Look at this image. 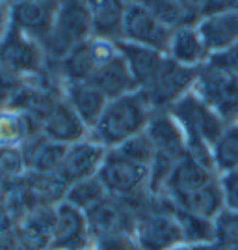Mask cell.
<instances>
[{
	"label": "cell",
	"instance_id": "obj_1",
	"mask_svg": "<svg viewBox=\"0 0 238 250\" xmlns=\"http://www.w3.org/2000/svg\"><path fill=\"white\" fill-rule=\"evenodd\" d=\"M153 116V108L142 92L110 99L99 122L90 129L88 136L106 149H115L130 136L144 133Z\"/></svg>",
	"mask_w": 238,
	"mask_h": 250
},
{
	"label": "cell",
	"instance_id": "obj_2",
	"mask_svg": "<svg viewBox=\"0 0 238 250\" xmlns=\"http://www.w3.org/2000/svg\"><path fill=\"white\" fill-rule=\"evenodd\" d=\"M90 38L93 32L86 0H58L52 30L43 43L49 63H58Z\"/></svg>",
	"mask_w": 238,
	"mask_h": 250
},
{
	"label": "cell",
	"instance_id": "obj_3",
	"mask_svg": "<svg viewBox=\"0 0 238 250\" xmlns=\"http://www.w3.org/2000/svg\"><path fill=\"white\" fill-rule=\"evenodd\" d=\"M194 92L212 106L225 124H238V73L208 58V62L197 69Z\"/></svg>",
	"mask_w": 238,
	"mask_h": 250
},
{
	"label": "cell",
	"instance_id": "obj_4",
	"mask_svg": "<svg viewBox=\"0 0 238 250\" xmlns=\"http://www.w3.org/2000/svg\"><path fill=\"white\" fill-rule=\"evenodd\" d=\"M173 202L155 194L151 206L136 220V241L142 250H169L183 243V233L173 213Z\"/></svg>",
	"mask_w": 238,
	"mask_h": 250
},
{
	"label": "cell",
	"instance_id": "obj_5",
	"mask_svg": "<svg viewBox=\"0 0 238 250\" xmlns=\"http://www.w3.org/2000/svg\"><path fill=\"white\" fill-rule=\"evenodd\" d=\"M167 112L175 118V122L184 131L188 144L201 142L212 147L229 125L212 106H208L194 92V88L186 95H183L177 103L171 104Z\"/></svg>",
	"mask_w": 238,
	"mask_h": 250
},
{
	"label": "cell",
	"instance_id": "obj_6",
	"mask_svg": "<svg viewBox=\"0 0 238 250\" xmlns=\"http://www.w3.org/2000/svg\"><path fill=\"white\" fill-rule=\"evenodd\" d=\"M117 56L119 47L115 42L90 38L58 63H49V69L58 75L62 83H92L95 75Z\"/></svg>",
	"mask_w": 238,
	"mask_h": 250
},
{
	"label": "cell",
	"instance_id": "obj_7",
	"mask_svg": "<svg viewBox=\"0 0 238 250\" xmlns=\"http://www.w3.org/2000/svg\"><path fill=\"white\" fill-rule=\"evenodd\" d=\"M97 177L101 179L108 196L123 202L140 198L149 190V168L140 167L123 157L117 149H108Z\"/></svg>",
	"mask_w": 238,
	"mask_h": 250
},
{
	"label": "cell",
	"instance_id": "obj_8",
	"mask_svg": "<svg viewBox=\"0 0 238 250\" xmlns=\"http://www.w3.org/2000/svg\"><path fill=\"white\" fill-rule=\"evenodd\" d=\"M0 65L22 79H32L49 69V60L41 43L11 24L0 43Z\"/></svg>",
	"mask_w": 238,
	"mask_h": 250
},
{
	"label": "cell",
	"instance_id": "obj_9",
	"mask_svg": "<svg viewBox=\"0 0 238 250\" xmlns=\"http://www.w3.org/2000/svg\"><path fill=\"white\" fill-rule=\"evenodd\" d=\"M196 79L197 69L181 65L167 56L158 73L153 77V81L138 92H142L153 112H162L177 103L183 95H186L194 88Z\"/></svg>",
	"mask_w": 238,
	"mask_h": 250
},
{
	"label": "cell",
	"instance_id": "obj_10",
	"mask_svg": "<svg viewBox=\"0 0 238 250\" xmlns=\"http://www.w3.org/2000/svg\"><path fill=\"white\" fill-rule=\"evenodd\" d=\"M173 30L156 19L151 11L144 8L140 2H128L125 13L123 40L121 42L142 45L155 51L167 52Z\"/></svg>",
	"mask_w": 238,
	"mask_h": 250
},
{
	"label": "cell",
	"instance_id": "obj_11",
	"mask_svg": "<svg viewBox=\"0 0 238 250\" xmlns=\"http://www.w3.org/2000/svg\"><path fill=\"white\" fill-rule=\"evenodd\" d=\"M92 243L86 213L67 202H60L54 208L51 250H82L92 247Z\"/></svg>",
	"mask_w": 238,
	"mask_h": 250
},
{
	"label": "cell",
	"instance_id": "obj_12",
	"mask_svg": "<svg viewBox=\"0 0 238 250\" xmlns=\"http://www.w3.org/2000/svg\"><path fill=\"white\" fill-rule=\"evenodd\" d=\"M88 226L92 239L108 237V235H121V233H132L136 231V213L125 204L123 200L108 196L99 206L90 209L86 213Z\"/></svg>",
	"mask_w": 238,
	"mask_h": 250
},
{
	"label": "cell",
	"instance_id": "obj_13",
	"mask_svg": "<svg viewBox=\"0 0 238 250\" xmlns=\"http://www.w3.org/2000/svg\"><path fill=\"white\" fill-rule=\"evenodd\" d=\"M106 153H108L106 147L97 144L90 136H86L82 140L67 146V153L58 176L67 183V187L74 181L95 177L103 167Z\"/></svg>",
	"mask_w": 238,
	"mask_h": 250
},
{
	"label": "cell",
	"instance_id": "obj_14",
	"mask_svg": "<svg viewBox=\"0 0 238 250\" xmlns=\"http://www.w3.org/2000/svg\"><path fill=\"white\" fill-rule=\"evenodd\" d=\"M56 10H58V0L11 2V24L43 45L52 30Z\"/></svg>",
	"mask_w": 238,
	"mask_h": 250
},
{
	"label": "cell",
	"instance_id": "obj_15",
	"mask_svg": "<svg viewBox=\"0 0 238 250\" xmlns=\"http://www.w3.org/2000/svg\"><path fill=\"white\" fill-rule=\"evenodd\" d=\"M41 133L51 142L58 144H74L88 136V127L82 124V120L76 116V112L71 108V104L65 101V97H60L56 103L52 104L49 114L43 118Z\"/></svg>",
	"mask_w": 238,
	"mask_h": 250
},
{
	"label": "cell",
	"instance_id": "obj_16",
	"mask_svg": "<svg viewBox=\"0 0 238 250\" xmlns=\"http://www.w3.org/2000/svg\"><path fill=\"white\" fill-rule=\"evenodd\" d=\"M147 135L151 136L155 144L156 155L169 157L173 161L184 159L188 153V142L184 131L175 122V118L167 110L153 112L149 125H147Z\"/></svg>",
	"mask_w": 238,
	"mask_h": 250
},
{
	"label": "cell",
	"instance_id": "obj_17",
	"mask_svg": "<svg viewBox=\"0 0 238 250\" xmlns=\"http://www.w3.org/2000/svg\"><path fill=\"white\" fill-rule=\"evenodd\" d=\"M216 177H218V174L214 170L199 165L197 161H194V159L186 153V157L181 159V163H179L175 167V170L171 172V176L167 179L162 194L175 204V202H179L181 198H184L188 194L196 192L197 188L208 185V183L214 181Z\"/></svg>",
	"mask_w": 238,
	"mask_h": 250
},
{
	"label": "cell",
	"instance_id": "obj_18",
	"mask_svg": "<svg viewBox=\"0 0 238 250\" xmlns=\"http://www.w3.org/2000/svg\"><path fill=\"white\" fill-rule=\"evenodd\" d=\"M93 38L121 42L128 0H86Z\"/></svg>",
	"mask_w": 238,
	"mask_h": 250
},
{
	"label": "cell",
	"instance_id": "obj_19",
	"mask_svg": "<svg viewBox=\"0 0 238 250\" xmlns=\"http://www.w3.org/2000/svg\"><path fill=\"white\" fill-rule=\"evenodd\" d=\"M197 30L210 51V56L235 47L238 45V8L203 17L197 22Z\"/></svg>",
	"mask_w": 238,
	"mask_h": 250
},
{
	"label": "cell",
	"instance_id": "obj_20",
	"mask_svg": "<svg viewBox=\"0 0 238 250\" xmlns=\"http://www.w3.org/2000/svg\"><path fill=\"white\" fill-rule=\"evenodd\" d=\"M62 92L65 101L71 104V108L82 120L88 131L99 122L110 101L99 88H95L90 83H63Z\"/></svg>",
	"mask_w": 238,
	"mask_h": 250
},
{
	"label": "cell",
	"instance_id": "obj_21",
	"mask_svg": "<svg viewBox=\"0 0 238 250\" xmlns=\"http://www.w3.org/2000/svg\"><path fill=\"white\" fill-rule=\"evenodd\" d=\"M54 208H36L13 228L22 250H51Z\"/></svg>",
	"mask_w": 238,
	"mask_h": 250
},
{
	"label": "cell",
	"instance_id": "obj_22",
	"mask_svg": "<svg viewBox=\"0 0 238 250\" xmlns=\"http://www.w3.org/2000/svg\"><path fill=\"white\" fill-rule=\"evenodd\" d=\"M166 54L177 63L192 67V69H199L210 58V51L207 49L201 34L197 30V24L173 30Z\"/></svg>",
	"mask_w": 238,
	"mask_h": 250
},
{
	"label": "cell",
	"instance_id": "obj_23",
	"mask_svg": "<svg viewBox=\"0 0 238 250\" xmlns=\"http://www.w3.org/2000/svg\"><path fill=\"white\" fill-rule=\"evenodd\" d=\"M117 47L123 54L125 62L128 65V71L134 79L138 90L145 88L158 73L162 63L166 62L167 54L162 51H155L142 45H132L127 42H117Z\"/></svg>",
	"mask_w": 238,
	"mask_h": 250
},
{
	"label": "cell",
	"instance_id": "obj_24",
	"mask_svg": "<svg viewBox=\"0 0 238 250\" xmlns=\"http://www.w3.org/2000/svg\"><path fill=\"white\" fill-rule=\"evenodd\" d=\"M41 133V122L21 108H6L0 112V149H21L34 135Z\"/></svg>",
	"mask_w": 238,
	"mask_h": 250
},
{
	"label": "cell",
	"instance_id": "obj_25",
	"mask_svg": "<svg viewBox=\"0 0 238 250\" xmlns=\"http://www.w3.org/2000/svg\"><path fill=\"white\" fill-rule=\"evenodd\" d=\"M136 2H140L171 30L196 26L201 21V13L194 0H136Z\"/></svg>",
	"mask_w": 238,
	"mask_h": 250
},
{
	"label": "cell",
	"instance_id": "obj_26",
	"mask_svg": "<svg viewBox=\"0 0 238 250\" xmlns=\"http://www.w3.org/2000/svg\"><path fill=\"white\" fill-rule=\"evenodd\" d=\"M90 84L99 88L108 99H115V97L132 94V92L138 90V86H136L134 79L128 71V65L125 62L121 51H119L117 58L108 62L99 73L95 75Z\"/></svg>",
	"mask_w": 238,
	"mask_h": 250
},
{
	"label": "cell",
	"instance_id": "obj_27",
	"mask_svg": "<svg viewBox=\"0 0 238 250\" xmlns=\"http://www.w3.org/2000/svg\"><path fill=\"white\" fill-rule=\"evenodd\" d=\"M173 206L190 211V213H196L199 217L214 220L225 209V198H223V190L220 185V177H216L205 187L197 188L196 192L181 198Z\"/></svg>",
	"mask_w": 238,
	"mask_h": 250
},
{
	"label": "cell",
	"instance_id": "obj_28",
	"mask_svg": "<svg viewBox=\"0 0 238 250\" xmlns=\"http://www.w3.org/2000/svg\"><path fill=\"white\" fill-rule=\"evenodd\" d=\"M26 183L37 208H56L65 198L67 183L58 174H37L28 172Z\"/></svg>",
	"mask_w": 238,
	"mask_h": 250
},
{
	"label": "cell",
	"instance_id": "obj_29",
	"mask_svg": "<svg viewBox=\"0 0 238 250\" xmlns=\"http://www.w3.org/2000/svg\"><path fill=\"white\" fill-rule=\"evenodd\" d=\"M173 213L183 233V243L197 247L214 241V220L199 217L196 213H190L181 208H173Z\"/></svg>",
	"mask_w": 238,
	"mask_h": 250
},
{
	"label": "cell",
	"instance_id": "obj_30",
	"mask_svg": "<svg viewBox=\"0 0 238 250\" xmlns=\"http://www.w3.org/2000/svg\"><path fill=\"white\" fill-rule=\"evenodd\" d=\"M104 198H108V192H106L104 185L101 183V179L95 176L71 183L65 190L63 202H67V204H71L73 208L88 213L90 209L99 206Z\"/></svg>",
	"mask_w": 238,
	"mask_h": 250
},
{
	"label": "cell",
	"instance_id": "obj_31",
	"mask_svg": "<svg viewBox=\"0 0 238 250\" xmlns=\"http://www.w3.org/2000/svg\"><path fill=\"white\" fill-rule=\"evenodd\" d=\"M214 168L218 176L238 170V124H231L212 146Z\"/></svg>",
	"mask_w": 238,
	"mask_h": 250
},
{
	"label": "cell",
	"instance_id": "obj_32",
	"mask_svg": "<svg viewBox=\"0 0 238 250\" xmlns=\"http://www.w3.org/2000/svg\"><path fill=\"white\" fill-rule=\"evenodd\" d=\"M2 208L8 213V217L11 219L13 226L19 222V220L28 215L32 209H36V202L32 198V192L28 188V183H26V177L11 185V187L4 188V200H2Z\"/></svg>",
	"mask_w": 238,
	"mask_h": 250
},
{
	"label": "cell",
	"instance_id": "obj_33",
	"mask_svg": "<svg viewBox=\"0 0 238 250\" xmlns=\"http://www.w3.org/2000/svg\"><path fill=\"white\" fill-rule=\"evenodd\" d=\"M123 157H127L128 161H132L140 167L149 168L153 165L156 155L155 144L151 140V136L147 135V131L144 133H138V135L130 136L128 140H125L119 147H115Z\"/></svg>",
	"mask_w": 238,
	"mask_h": 250
},
{
	"label": "cell",
	"instance_id": "obj_34",
	"mask_svg": "<svg viewBox=\"0 0 238 250\" xmlns=\"http://www.w3.org/2000/svg\"><path fill=\"white\" fill-rule=\"evenodd\" d=\"M218 250H233L238 247V211L223 209L214 219V241Z\"/></svg>",
	"mask_w": 238,
	"mask_h": 250
},
{
	"label": "cell",
	"instance_id": "obj_35",
	"mask_svg": "<svg viewBox=\"0 0 238 250\" xmlns=\"http://www.w3.org/2000/svg\"><path fill=\"white\" fill-rule=\"evenodd\" d=\"M26 174L28 167L22 159L21 149H0V187H11L22 181Z\"/></svg>",
	"mask_w": 238,
	"mask_h": 250
},
{
	"label": "cell",
	"instance_id": "obj_36",
	"mask_svg": "<svg viewBox=\"0 0 238 250\" xmlns=\"http://www.w3.org/2000/svg\"><path fill=\"white\" fill-rule=\"evenodd\" d=\"M67 153V146L65 144H58V142H51L47 140L45 146L41 147L39 155L36 157V161L32 163L30 172H37V174H58L62 163Z\"/></svg>",
	"mask_w": 238,
	"mask_h": 250
},
{
	"label": "cell",
	"instance_id": "obj_37",
	"mask_svg": "<svg viewBox=\"0 0 238 250\" xmlns=\"http://www.w3.org/2000/svg\"><path fill=\"white\" fill-rule=\"evenodd\" d=\"M22 86H24V79L21 75L13 73L4 65H0V112L13 104Z\"/></svg>",
	"mask_w": 238,
	"mask_h": 250
},
{
	"label": "cell",
	"instance_id": "obj_38",
	"mask_svg": "<svg viewBox=\"0 0 238 250\" xmlns=\"http://www.w3.org/2000/svg\"><path fill=\"white\" fill-rule=\"evenodd\" d=\"M93 250H142L136 235L132 233H121V235H108V237H99L92 243Z\"/></svg>",
	"mask_w": 238,
	"mask_h": 250
},
{
	"label": "cell",
	"instance_id": "obj_39",
	"mask_svg": "<svg viewBox=\"0 0 238 250\" xmlns=\"http://www.w3.org/2000/svg\"><path fill=\"white\" fill-rule=\"evenodd\" d=\"M220 177V185L223 190V198H225V208L238 211V170L221 174Z\"/></svg>",
	"mask_w": 238,
	"mask_h": 250
},
{
	"label": "cell",
	"instance_id": "obj_40",
	"mask_svg": "<svg viewBox=\"0 0 238 250\" xmlns=\"http://www.w3.org/2000/svg\"><path fill=\"white\" fill-rule=\"evenodd\" d=\"M197 6V10L201 13V19L212 15V13H220V11L227 10H237L238 2L237 0H194Z\"/></svg>",
	"mask_w": 238,
	"mask_h": 250
},
{
	"label": "cell",
	"instance_id": "obj_41",
	"mask_svg": "<svg viewBox=\"0 0 238 250\" xmlns=\"http://www.w3.org/2000/svg\"><path fill=\"white\" fill-rule=\"evenodd\" d=\"M210 58H212L214 62L225 65V67L231 69V71L238 73V45L231 47V49H227V51L220 52V54H212Z\"/></svg>",
	"mask_w": 238,
	"mask_h": 250
},
{
	"label": "cell",
	"instance_id": "obj_42",
	"mask_svg": "<svg viewBox=\"0 0 238 250\" xmlns=\"http://www.w3.org/2000/svg\"><path fill=\"white\" fill-rule=\"evenodd\" d=\"M10 10H11V0H0V43L4 40L8 28L11 26Z\"/></svg>",
	"mask_w": 238,
	"mask_h": 250
},
{
	"label": "cell",
	"instance_id": "obj_43",
	"mask_svg": "<svg viewBox=\"0 0 238 250\" xmlns=\"http://www.w3.org/2000/svg\"><path fill=\"white\" fill-rule=\"evenodd\" d=\"M19 241H17V233L15 228L0 231V250H19Z\"/></svg>",
	"mask_w": 238,
	"mask_h": 250
},
{
	"label": "cell",
	"instance_id": "obj_44",
	"mask_svg": "<svg viewBox=\"0 0 238 250\" xmlns=\"http://www.w3.org/2000/svg\"><path fill=\"white\" fill-rule=\"evenodd\" d=\"M169 250H194V247H190L186 243H181V245H175L173 249H169Z\"/></svg>",
	"mask_w": 238,
	"mask_h": 250
},
{
	"label": "cell",
	"instance_id": "obj_45",
	"mask_svg": "<svg viewBox=\"0 0 238 250\" xmlns=\"http://www.w3.org/2000/svg\"><path fill=\"white\" fill-rule=\"evenodd\" d=\"M11 2H24V0H11Z\"/></svg>",
	"mask_w": 238,
	"mask_h": 250
},
{
	"label": "cell",
	"instance_id": "obj_46",
	"mask_svg": "<svg viewBox=\"0 0 238 250\" xmlns=\"http://www.w3.org/2000/svg\"><path fill=\"white\" fill-rule=\"evenodd\" d=\"M82 250H93V249H92V247H88V249H82Z\"/></svg>",
	"mask_w": 238,
	"mask_h": 250
},
{
	"label": "cell",
	"instance_id": "obj_47",
	"mask_svg": "<svg viewBox=\"0 0 238 250\" xmlns=\"http://www.w3.org/2000/svg\"><path fill=\"white\" fill-rule=\"evenodd\" d=\"M233 250H238V247H235V249H233Z\"/></svg>",
	"mask_w": 238,
	"mask_h": 250
},
{
	"label": "cell",
	"instance_id": "obj_48",
	"mask_svg": "<svg viewBox=\"0 0 238 250\" xmlns=\"http://www.w3.org/2000/svg\"><path fill=\"white\" fill-rule=\"evenodd\" d=\"M128 2H134V0H128Z\"/></svg>",
	"mask_w": 238,
	"mask_h": 250
},
{
	"label": "cell",
	"instance_id": "obj_49",
	"mask_svg": "<svg viewBox=\"0 0 238 250\" xmlns=\"http://www.w3.org/2000/svg\"><path fill=\"white\" fill-rule=\"evenodd\" d=\"M237 2H238V0H237Z\"/></svg>",
	"mask_w": 238,
	"mask_h": 250
}]
</instances>
